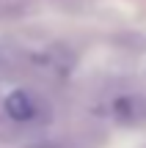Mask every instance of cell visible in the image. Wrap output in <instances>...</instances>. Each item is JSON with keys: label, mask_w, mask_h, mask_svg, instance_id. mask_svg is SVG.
I'll use <instances>...</instances> for the list:
<instances>
[{"label": "cell", "mask_w": 146, "mask_h": 148, "mask_svg": "<svg viewBox=\"0 0 146 148\" xmlns=\"http://www.w3.org/2000/svg\"><path fill=\"white\" fill-rule=\"evenodd\" d=\"M33 11V0H0V19H19Z\"/></svg>", "instance_id": "obj_3"}, {"label": "cell", "mask_w": 146, "mask_h": 148, "mask_svg": "<svg viewBox=\"0 0 146 148\" xmlns=\"http://www.w3.org/2000/svg\"><path fill=\"white\" fill-rule=\"evenodd\" d=\"M50 107L47 96L33 88H14L3 99V115L17 126H42L50 121Z\"/></svg>", "instance_id": "obj_1"}, {"label": "cell", "mask_w": 146, "mask_h": 148, "mask_svg": "<svg viewBox=\"0 0 146 148\" xmlns=\"http://www.w3.org/2000/svg\"><path fill=\"white\" fill-rule=\"evenodd\" d=\"M108 112L121 126H138L146 123V93L138 90H119L108 99Z\"/></svg>", "instance_id": "obj_2"}, {"label": "cell", "mask_w": 146, "mask_h": 148, "mask_svg": "<svg viewBox=\"0 0 146 148\" xmlns=\"http://www.w3.org/2000/svg\"><path fill=\"white\" fill-rule=\"evenodd\" d=\"M53 3L64 11H83V8H88L91 0H53Z\"/></svg>", "instance_id": "obj_4"}]
</instances>
